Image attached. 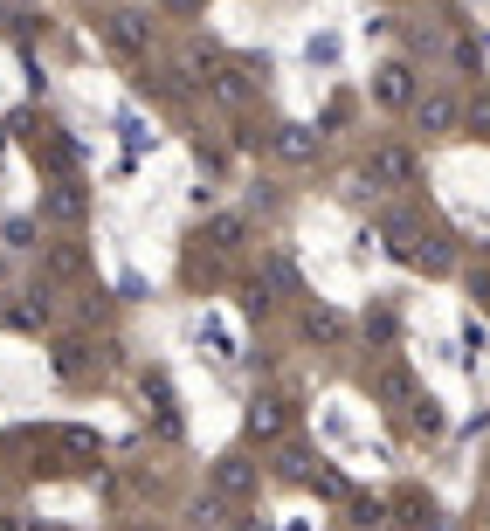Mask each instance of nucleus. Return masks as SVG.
Wrapping results in <instances>:
<instances>
[{
    "mask_svg": "<svg viewBox=\"0 0 490 531\" xmlns=\"http://www.w3.org/2000/svg\"><path fill=\"white\" fill-rule=\"evenodd\" d=\"M42 207H48V221H83V193L77 187H56Z\"/></svg>",
    "mask_w": 490,
    "mask_h": 531,
    "instance_id": "7",
    "label": "nucleus"
},
{
    "mask_svg": "<svg viewBox=\"0 0 490 531\" xmlns=\"http://www.w3.org/2000/svg\"><path fill=\"white\" fill-rule=\"evenodd\" d=\"M456 118H463V104H456V90H428L422 104H414V125L428 131V139H443V131H456Z\"/></svg>",
    "mask_w": 490,
    "mask_h": 531,
    "instance_id": "3",
    "label": "nucleus"
},
{
    "mask_svg": "<svg viewBox=\"0 0 490 531\" xmlns=\"http://www.w3.org/2000/svg\"><path fill=\"white\" fill-rule=\"evenodd\" d=\"M104 42H111L118 56H145V48H152V21L131 15V7H118V15L104 21Z\"/></svg>",
    "mask_w": 490,
    "mask_h": 531,
    "instance_id": "1",
    "label": "nucleus"
},
{
    "mask_svg": "<svg viewBox=\"0 0 490 531\" xmlns=\"http://www.w3.org/2000/svg\"><path fill=\"white\" fill-rule=\"evenodd\" d=\"M255 428H263V435H276V428H284V414H276V401H255V414H249Z\"/></svg>",
    "mask_w": 490,
    "mask_h": 531,
    "instance_id": "8",
    "label": "nucleus"
},
{
    "mask_svg": "<svg viewBox=\"0 0 490 531\" xmlns=\"http://www.w3.org/2000/svg\"><path fill=\"white\" fill-rule=\"evenodd\" d=\"M166 7H173V15H187V7H201V0H166Z\"/></svg>",
    "mask_w": 490,
    "mask_h": 531,
    "instance_id": "9",
    "label": "nucleus"
},
{
    "mask_svg": "<svg viewBox=\"0 0 490 531\" xmlns=\"http://www.w3.org/2000/svg\"><path fill=\"white\" fill-rule=\"evenodd\" d=\"M318 145H325V139H318L311 125H284V131H276V159H290V166L318 159Z\"/></svg>",
    "mask_w": 490,
    "mask_h": 531,
    "instance_id": "4",
    "label": "nucleus"
},
{
    "mask_svg": "<svg viewBox=\"0 0 490 531\" xmlns=\"http://www.w3.org/2000/svg\"><path fill=\"white\" fill-rule=\"evenodd\" d=\"M373 104H387V110L422 104V97H414V69H408V63H380V69H373Z\"/></svg>",
    "mask_w": 490,
    "mask_h": 531,
    "instance_id": "2",
    "label": "nucleus"
},
{
    "mask_svg": "<svg viewBox=\"0 0 490 531\" xmlns=\"http://www.w3.org/2000/svg\"><path fill=\"white\" fill-rule=\"evenodd\" d=\"M366 166H373V180H408V172H414V159L401 152V145H380V152L366 159Z\"/></svg>",
    "mask_w": 490,
    "mask_h": 531,
    "instance_id": "5",
    "label": "nucleus"
},
{
    "mask_svg": "<svg viewBox=\"0 0 490 531\" xmlns=\"http://www.w3.org/2000/svg\"><path fill=\"white\" fill-rule=\"evenodd\" d=\"M214 490H222V497H242V490H249V463H242V455H222V463H214Z\"/></svg>",
    "mask_w": 490,
    "mask_h": 531,
    "instance_id": "6",
    "label": "nucleus"
}]
</instances>
